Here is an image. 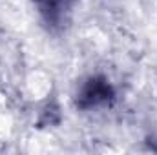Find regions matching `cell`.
I'll return each instance as SVG.
<instances>
[{"label": "cell", "instance_id": "2", "mask_svg": "<svg viewBox=\"0 0 157 155\" xmlns=\"http://www.w3.org/2000/svg\"><path fill=\"white\" fill-rule=\"evenodd\" d=\"M75 2L77 0H33L40 18L53 31L66 28Z\"/></svg>", "mask_w": 157, "mask_h": 155}, {"label": "cell", "instance_id": "1", "mask_svg": "<svg viewBox=\"0 0 157 155\" xmlns=\"http://www.w3.org/2000/svg\"><path fill=\"white\" fill-rule=\"evenodd\" d=\"M115 99V91L110 84V80L101 75L86 78L77 91L75 104L78 110H95L101 106L112 104Z\"/></svg>", "mask_w": 157, "mask_h": 155}]
</instances>
